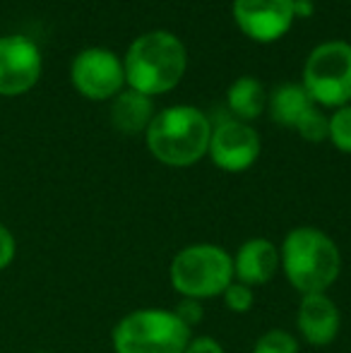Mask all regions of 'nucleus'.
Listing matches in <instances>:
<instances>
[{
  "instance_id": "obj_1",
  "label": "nucleus",
  "mask_w": 351,
  "mask_h": 353,
  "mask_svg": "<svg viewBox=\"0 0 351 353\" xmlns=\"http://www.w3.org/2000/svg\"><path fill=\"white\" fill-rule=\"evenodd\" d=\"M185 65L188 53L183 41L164 29L137 37L123 61L128 87L145 97L171 92L185 74Z\"/></svg>"
},
{
  "instance_id": "obj_2",
  "label": "nucleus",
  "mask_w": 351,
  "mask_h": 353,
  "mask_svg": "<svg viewBox=\"0 0 351 353\" xmlns=\"http://www.w3.org/2000/svg\"><path fill=\"white\" fill-rule=\"evenodd\" d=\"M279 265L296 291L325 293L339 276L342 255L332 238L313 226L286 233L279 248Z\"/></svg>"
},
{
  "instance_id": "obj_3",
  "label": "nucleus",
  "mask_w": 351,
  "mask_h": 353,
  "mask_svg": "<svg viewBox=\"0 0 351 353\" xmlns=\"http://www.w3.org/2000/svg\"><path fill=\"white\" fill-rule=\"evenodd\" d=\"M145 137L157 161L185 168L200 161L210 149L212 121L195 106H169L157 113Z\"/></svg>"
},
{
  "instance_id": "obj_4",
  "label": "nucleus",
  "mask_w": 351,
  "mask_h": 353,
  "mask_svg": "<svg viewBox=\"0 0 351 353\" xmlns=\"http://www.w3.org/2000/svg\"><path fill=\"white\" fill-rule=\"evenodd\" d=\"M190 332L174 310L142 307L113 327L111 341L116 353H183L192 339Z\"/></svg>"
},
{
  "instance_id": "obj_5",
  "label": "nucleus",
  "mask_w": 351,
  "mask_h": 353,
  "mask_svg": "<svg viewBox=\"0 0 351 353\" xmlns=\"http://www.w3.org/2000/svg\"><path fill=\"white\" fill-rule=\"evenodd\" d=\"M171 286L183 298L205 301L229 288L234 281V257L219 245L200 243L183 248L171 262Z\"/></svg>"
},
{
  "instance_id": "obj_6",
  "label": "nucleus",
  "mask_w": 351,
  "mask_h": 353,
  "mask_svg": "<svg viewBox=\"0 0 351 353\" xmlns=\"http://www.w3.org/2000/svg\"><path fill=\"white\" fill-rule=\"evenodd\" d=\"M313 103L342 108L351 101V43L328 41L310 51L301 82Z\"/></svg>"
},
{
  "instance_id": "obj_7",
  "label": "nucleus",
  "mask_w": 351,
  "mask_h": 353,
  "mask_svg": "<svg viewBox=\"0 0 351 353\" xmlns=\"http://www.w3.org/2000/svg\"><path fill=\"white\" fill-rule=\"evenodd\" d=\"M70 79L75 89L92 101H106L123 92L126 70L123 61L108 48H85L75 56L70 68Z\"/></svg>"
},
{
  "instance_id": "obj_8",
  "label": "nucleus",
  "mask_w": 351,
  "mask_h": 353,
  "mask_svg": "<svg viewBox=\"0 0 351 353\" xmlns=\"http://www.w3.org/2000/svg\"><path fill=\"white\" fill-rule=\"evenodd\" d=\"M41 51L29 37H0V97L27 94L41 77Z\"/></svg>"
},
{
  "instance_id": "obj_9",
  "label": "nucleus",
  "mask_w": 351,
  "mask_h": 353,
  "mask_svg": "<svg viewBox=\"0 0 351 353\" xmlns=\"http://www.w3.org/2000/svg\"><path fill=\"white\" fill-rule=\"evenodd\" d=\"M207 154L212 157L214 166H219L221 171L241 173L258 161L260 135L248 123H241L236 118H224L217 125H212Z\"/></svg>"
},
{
  "instance_id": "obj_10",
  "label": "nucleus",
  "mask_w": 351,
  "mask_h": 353,
  "mask_svg": "<svg viewBox=\"0 0 351 353\" xmlns=\"http://www.w3.org/2000/svg\"><path fill=\"white\" fill-rule=\"evenodd\" d=\"M234 19L253 41H277L296 19L294 0H234Z\"/></svg>"
},
{
  "instance_id": "obj_11",
  "label": "nucleus",
  "mask_w": 351,
  "mask_h": 353,
  "mask_svg": "<svg viewBox=\"0 0 351 353\" xmlns=\"http://www.w3.org/2000/svg\"><path fill=\"white\" fill-rule=\"evenodd\" d=\"M296 325L310 346H328L339 334V307L328 293H305L301 298Z\"/></svg>"
},
{
  "instance_id": "obj_12",
  "label": "nucleus",
  "mask_w": 351,
  "mask_h": 353,
  "mask_svg": "<svg viewBox=\"0 0 351 353\" xmlns=\"http://www.w3.org/2000/svg\"><path fill=\"white\" fill-rule=\"evenodd\" d=\"M279 270V250L267 238H250L234 255V279L245 286H263Z\"/></svg>"
},
{
  "instance_id": "obj_13",
  "label": "nucleus",
  "mask_w": 351,
  "mask_h": 353,
  "mask_svg": "<svg viewBox=\"0 0 351 353\" xmlns=\"http://www.w3.org/2000/svg\"><path fill=\"white\" fill-rule=\"evenodd\" d=\"M154 103L152 97L135 92V89H123L113 97L111 106V123L123 135H140L147 132V128L154 121Z\"/></svg>"
},
{
  "instance_id": "obj_14",
  "label": "nucleus",
  "mask_w": 351,
  "mask_h": 353,
  "mask_svg": "<svg viewBox=\"0 0 351 353\" xmlns=\"http://www.w3.org/2000/svg\"><path fill=\"white\" fill-rule=\"evenodd\" d=\"M313 99L308 97L303 84L286 82L279 84L277 89H272V94L267 97V108H270V116L274 123L286 128H296L299 121L305 113L313 108Z\"/></svg>"
},
{
  "instance_id": "obj_15",
  "label": "nucleus",
  "mask_w": 351,
  "mask_h": 353,
  "mask_svg": "<svg viewBox=\"0 0 351 353\" xmlns=\"http://www.w3.org/2000/svg\"><path fill=\"white\" fill-rule=\"evenodd\" d=\"M267 97L263 82H258L255 77H239L234 84L229 87V111L234 113L236 121L248 123L255 121L258 116H263V111L267 108Z\"/></svg>"
},
{
  "instance_id": "obj_16",
  "label": "nucleus",
  "mask_w": 351,
  "mask_h": 353,
  "mask_svg": "<svg viewBox=\"0 0 351 353\" xmlns=\"http://www.w3.org/2000/svg\"><path fill=\"white\" fill-rule=\"evenodd\" d=\"M328 140L344 154H351V106H342L330 118Z\"/></svg>"
},
{
  "instance_id": "obj_17",
  "label": "nucleus",
  "mask_w": 351,
  "mask_h": 353,
  "mask_svg": "<svg viewBox=\"0 0 351 353\" xmlns=\"http://www.w3.org/2000/svg\"><path fill=\"white\" fill-rule=\"evenodd\" d=\"M253 353H299V341L284 330H270L255 341Z\"/></svg>"
},
{
  "instance_id": "obj_18",
  "label": "nucleus",
  "mask_w": 351,
  "mask_h": 353,
  "mask_svg": "<svg viewBox=\"0 0 351 353\" xmlns=\"http://www.w3.org/2000/svg\"><path fill=\"white\" fill-rule=\"evenodd\" d=\"M296 130H299V135L303 137V140H308V142H323V140H328L330 118L325 116L323 111H318V108L313 106V108H310V111L305 113V116L299 121Z\"/></svg>"
},
{
  "instance_id": "obj_19",
  "label": "nucleus",
  "mask_w": 351,
  "mask_h": 353,
  "mask_svg": "<svg viewBox=\"0 0 351 353\" xmlns=\"http://www.w3.org/2000/svg\"><path fill=\"white\" fill-rule=\"evenodd\" d=\"M221 296H224L226 307H229L231 312H239V315H241V312H248L250 307H253V303H255L253 288L245 286V283H241V281H231L229 288H226Z\"/></svg>"
},
{
  "instance_id": "obj_20",
  "label": "nucleus",
  "mask_w": 351,
  "mask_h": 353,
  "mask_svg": "<svg viewBox=\"0 0 351 353\" xmlns=\"http://www.w3.org/2000/svg\"><path fill=\"white\" fill-rule=\"evenodd\" d=\"M176 315H178V320L183 322L185 327H195L197 322L202 320V305H200V301H192V298H181V303L176 305Z\"/></svg>"
},
{
  "instance_id": "obj_21",
  "label": "nucleus",
  "mask_w": 351,
  "mask_h": 353,
  "mask_svg": "<svg viewBox=\"0 0 351 353\" xmlns=\"http://www.w3.org/2000/svg\"><path fill=\"white\" fill-rule=\"evenodd\" d=\"M14 250H17V245H14V236L3 226V223H0V272H3L5 267L14 260Z\"/></svg>"
},
{
  "instance_id": "obj_22",
  "label": "nucleus",
  "mask_w": 351,
  "mask_h": 353,
  "mask_svg": "<svg viewBox=\"0 0 351 353\" xmlns=\"http://www.w3.org/2000/svg\"><path fill=\"white\" fill-rule=\"evenodd\" d=\"M183 353H224L219 341H214L212 336H197V339H190Z\"/></svg>"
},
{
  "instance_id": "obj_23",
  "label": "nucleus",
  "mask_w": 351,
  "mask_h": 353,
  "mask_svg": "<svg viewBox=\"0 0 351 353\" xmlns=\"http://www.w3.org/2000/svg\"><path fill=\"white\" fill-rule=\"evenodd\" d=\"M294 12L296 17H308L313 12V5H310V0H294Z\"/></svg>"
},
{
  "instance_id": "obj_24",
  "label": "nucleus",
  "mask_w": 351,
  "mask_h": 353,
  "mask_svg": "<svg viewBox=\"0 0 351 353\" xmlns=\"http://www.w3.org/2000/svg\"><path fill=\"white\" fill-rule=\"evenodd\" d=\"M37 353H46V351H37Z\"/></svg>"
}]
</instances>
